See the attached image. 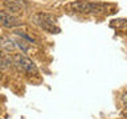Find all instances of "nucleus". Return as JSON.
I'll return each mask as SVG.
<instances>
[{
  "label": "nucleus",
  "instance_id": "39448f33",
  "mask_svg": "<svg viewBox=\"0 0 127 119\" xmlns=\"http://www.w3.org/2000/svg\"><path fill=\"white\" fill-rule=\"evenodd\" d=\"M0 25H3L5 28H16V27L23 25V23L16 16L8 13V12L0 11Z\"/></svg>",
  "mask_w": 127,
  "mask_h": 119
},
{
  "label": "nucleus",
  "instance_id": "f257e3e1",
  "mask_svg": "<svg viewBox=\"0 0 127 119\" xmlns=\"http://www.w3.org/2000/svg\"><path fill=\"white\" fill-rule=\"evenodd\" d=\"M66 8L67 9H71L73 12H78V13H101V12L106 9V7L103 4L85 1V0L71 1L70 4L66 5Z\"/></svg>",
  "mask_w": 127,
  "mask_h": 119
},
{
  "label": "nucleus",
  "instance_id": "423d86ee",
  "mask_svg": "<svg viewBox=\"0 0 127 119\" xmlns=\"http://www.w3.org/2000/svg\"><path fill=\"white\" fill-rule=\"evenodd\" d=\"M0 46H3L7 52H13L16 49V44L11 37L8 36H1L0 37Z\"/></svg>",
  "mask_w": 127,
  "mask_h": 119
},
{
  "label": "nucleus",
  "instance_id": "20e7f679",
  "mask_svg": "<svg viewBox=\"0 0 127 119\" xmlns=\"http://www.w3.org/2000/svg\"><path fill=\"white\" fill-rule=\"evenodd\" d=\"M3 4H4L5 11H8V13H11L13 16L23 13L24 9L27 8L25 4L23 1H20V0H4Z\"/></svg>",
  "mask_w": 127,
  "mask_h": 119
},
{
  "label": "nucleus",
  "instance_id": "f03ea898",
  "mask_svg": "<svg viewBox=\"0 0 127 119\" xmlns=\"http://www.w3.org/2000/svg\"><path fill=\"white\" fill-rule=\"evenodd\" d=\"M33 23L49 33H60L61 29L57 25V19L49 13H37L33 16Z\"/></svg>",
  "mask_w": 127,
  "mask_h": 119
},
{
  "label": "nucleus",
  "instance_id": "1a4fd4ad",
  "mask_svg": "<svg viewBox=\"0 0 127 119\" xmlns=\"http://www.w3.org/2000/svg\"><path fill=\"white\" fill-rule=\"evenodd\" d=\"M15 44H16V46H19L20 49L23 50V53H27V52H28V46L25 45V42H24V41H15Z\"/></svg>",
  "mask_w": 127,
  "mask_h": 119
},
{
  "label": "nucleus",
  "instance_id": "6e6552de",
  "mask_svg": "<svg viewBox=\"0 0 127 119\" xmlns=\"http://www.w3.org/2000/svg\"><path fill=\"white\" fill-rule=\"evenodd\" d=\"M15 33H16V34H19L20 37L25 38L28 42H34V40H33V38H32V37H29V36H28V34H25V33H21V30H15Z\"/></svg>",
  "mask_w": 127,
  "mask_h": 119
},
{
  "label": "nucleus",
  "instance_id": "0eeeda50",
  "mask_svg": "<svg viewBox=\"0 0 127 119\" xmlns=\"http://www.w3.org/2000/svg\"><path fill=\"white\" fill-rule=\"evenodd\" d=\"M11 65V58L7 57L5 53H3L1 50H0V67H3V69H8Z\"/></svg>",
  "mask_w": 127,
  "mask_h": 119
},
{
  "label": "nucleus",
  "instance_id": "7ed1b4c3",
  "mask_svg": "<svg viewBox=\"0 0 127 119\" xmlns=\"http://www.w3.org/2000/svg\"><path fill=\"white\" fill-rule=\"evenodd\" d=\"M11 61L12 63L17 67V69L20 71H23V73H25V74H29V75H36L37 74V66L34 65V62L32 61V60H29L28 57H25L24 54H13L11 57Z\"/></svg>",
  "mask_w": 127,
  "mask_h": 119
},
{
  "label": "nucleus",
  "instance_id": "9d476101",
  "mask_svg": "<svg viewBox=\"0 0 127 119\" xmlns=\"http://www.w3.org/2000/svg\"><path fill=\"white\" fill-rule=\"evenodd\" d=\"M0 77H1V73H0Z\"/></svg>",
  "mask_w": 127,
  "mask_h": 119
}]
</instances>
